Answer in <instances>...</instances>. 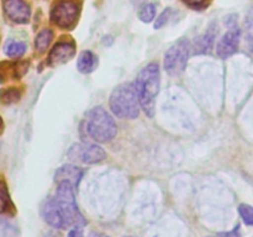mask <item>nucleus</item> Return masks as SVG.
Returning a JSON list of instances; mask_svg holds the SVG:
<instances>
[{"mask_svg":"<svg viewBox=\"0 0 253 237\" xmlns=\"http://www.w3.org/2000/svg\"><path fill=\"white\" fill-rule=\"evenodd\" d=\"M74 189L76 188L72 183L59 182L56 195L49 198L42 205V217L49 226L56 229H68L85 225V220L77 206Z\"/></svg>","mask_w":253,"mask_h":237,"instance_id":"1","label":"nucleus"},{"mask_svg":"<svg viewBox=\"0 0 253 237\" xmlns=\"http://www.w3.org/2000/svg\"><path fill=\"white\" fill-rule=\"evenodd\" d=\"M137 89L138 98H140L141 109L146 113V115L152 118L155 115L156 99L160 93L161 76L160 68L157 63H150L138 73L137 79L135 81Z\"/></svg>","mask_w":253,"mask_h":237,"instance_id":"2","label":"nucleus"},{"mask_svg":"<svg viewBox=\"0 0 253 237\" xmlns=\"http://www.w3.org/2000/svg\"><path fill=\"white\" fill-rule=\"evenodd\" d=\"M140 98L135 83H124L116 86L110 95V109L120 118H136L140 114Z\"/></svg>","mask_w":253,"mask_h":237,"instance_id":"3","label":"nucleus"},{"mask_svg":"<svg viewBox=\"0 0 253 237\" xmlns=\"http://www.w3.org/2000/svg\"><path fill=\"white\" fill-rule=\"evenodd\" d=\"M86 133L96 142H109L118 132L115 120L113 116L101 106L90 109L85 118Z\"/></svg>","mask_w":253,"mask_h":237,"instance_id":"4","label":"nucleus"},{"mask_svg":"<svg viewBox=\"0 0 253 237\" xmlns=\"http://www.w3.org/2000/svg\"><path fill=\"white\" fill-rule=\"evenodd\" d=\"M193 46L189 40L182 39L173 43L165 54V69L170 76H179L184 72Z\"/></svg>","mask_w":253,"mask_h":237,"instance_id":"5","label":"nucleus"},{"mask_svg":"<svg viewBox=\"0 0 253 237\" xmlns=\"http://www.w3.org/2000/svg\"><path fill=\"white\" fill-rule=\"evenodd\" d=\"M67 155H68L69 159L84 163V164H96V163L103 162L106 158V152L103 147L89 142L74 143L69 148Z\"/></svg>","mask_w":253,"mask_h":237,"instance_id":"6","label":"nucleus"},{"mask_svg":"<svg viewBox=\"0 0 253 237\" xmlns=\"http://www.w3.org/2000/svg\"><path fill=\"white\" fill-rule=\"evenodd\" d=\"M79 9L76 2L71 0H62L51 11V20L62 29H69L73 26L78 17Z\"/></svg>","mask_w":253,"mask_h":237,"instance_id":"7","label":"nucleus"},{"mask_svg":"<svg viewBox=\"0 0 253 237\" xmlns=\"http://www.w3.org/2000/svg\"><path fill=\"white\" fill-rule=\"evenodd\" d=\"M241 41V30L235 25L226 31L216 46V53L221 59L234 56L237 52Z\"/></svg>","mask_w":253,"mask_h":237,"instance_id":"8","label":"nucleus"},{"mask_svg":"<svg viewBox=\"0 0 253 237\" xmlns=\"http://www.w3.org/2000/svg\"><path fill=\"white\" fill-rule=\"evenodd\" d=\"M4 11L15 24H27L31 17V10L25 0H5Z\"/></svg>","mask_w":253,"mask_h":237,"instance_id":"9","label":"nucleus"},{"mask_svg":"<svg viewBox=\"0 0 253 237\" xmlns=\"http://www.w3.org/2000/svg\"><path fill=\"white\" fill-rule=\"evenodd\" d=\"M76 54V46L72 42H58L48 54V64L52 67L61 66L71 61Z\"/></svg>","mask_w":253,"mask_h":237,"instance_id":"10","label":"nucleus"},{"mask_svg":"<svg viewBox=\"0 0 253 237\" xmlns=\"http://www.w3.org/2000/svg\"><path fill=\"white\" fill-rule=\"evenodd\" d=\"M217 36V26L216 24H211L208 27L207 31L199 37H197L193 46V51L195 54H207L210 53L214 47L215 39Z\"/></svg>","mask_w":253,"mask_h":237,"instance_id":"11","label":"nucleus"},{"mask_svg":"<svg viewBox=\"0 0 253 237\" xmlns=\"http://www.w3.org/2000/svg\"><path fill=\"white\" fill-rule=\"evenodd\" d=\"M82 175H83V170L81 168L76 167V165L66 164L62 165L61 168H58L56 172V182H69L73 184L74 188L78 187L79 182L82 179Z\"/></svg>","mask_w":253,"mask_h":237,"instance_id":"12","label":"nucleus"},{"mask_svg":"<svg viewBox=\"0 0 253 237\" xmlns=\"http://www.w3.org/2000/svg\"><path fill=\"white\" fill-rule=\"evenodd\" d=\"M99 64L98 57L91 51H83L78 57L77 61V68L81 73L89 74L96 69Z\"/></svg>","mask_w":253,"mask_h":237,"instance_id":"13","label":"nucleus"},{"mask_svg":"<svg viewBox=\"0 0 253 237\" xmlns=\"http://www.w3.org/2000/svg\"><path fill=\"white\" fill-rule=\"evenodd\" d=\"M26 49L27 47L25 42L14 41V40L7 41L4 47L5 54H6L7 57H10V58H19V57L24 56Z\"/></svg>","mask_w":253,"mask_h":237,"instance_id":"14","label":"nucleus"},{"mask_svg":"<svg viewBox=\"0 0 253 237\" xmlns=\"http://www.w3.org/2000/svg\"><path fill=\"white\" fill-rule=\"evenodd\" d=\"M52 40H53V31L49 29H43L42 31L39 32L35 40V47L37 51L44 52L48 46L51 44Z\"/></svg>","mask_w":253,"mask_h":237,"instance_id":"15","label":"nucleus"},{"mask_svg":"<svg viewBox=\"0 0 253 237\" xmlns=\"http://www.w3.org/2000/svg\"><path fill=\"white\" fill-rule=\"evenodd\" d=\"M156 16V5L152 2H145L141 5L140 10H138V19L145 24L152 21Z\"/></svg>","mask_w":253,"mask_h":237,"instance_id":"16","label":"nucleus"},{"mask_svg":"<svg viewBox=\"0 0 253 237\" xmlns=\"http://www.w3.org/2000/svg\"><path fill=\"white\" fill-rule=\"evenodd\" d=\"M19 229L9 220L0 219V237H19Z\"/></svg>","mask_w":253,"mask_h":237,"instance_id":"17","label":"nucleus"},{"mask_svg":"<svg viewBox=\"0 0 253 237\" xmlns=\"http://www.w3.org/2000/svg\"><path fill=\"white\" fill-rule=\"evenodd\" d=\"M245 39L249 43H253V4L249 7L244 22Z\"/></svg>","mask_w":253,"mask_h":237,"instance_id":"18","label":"nucleus"},{"mask_svg":"<svg viewBox=\"0 0 253 237\" xmlns=\"http://www.w3.org/2000/svg\"><path fill=\"white\" fill-rule=\"evenodd\" d=\"M11 207V200H10L9 192L2 180H0V214H4Z\"/></svg>","mask_w":253,"mask_h":237,"instance_id":"19","label":"nucleus"},{"mask_svg":"<svg viewBox=\"0 0 253 237\" xmlns=\"http://www.w3.org/2000/svg\"><path fill=\"white\" fill-rule=\"evenodd\" d=\"M239 212L245 224L253 226V206L249 204H241L239 206Z\"/></svg>","mask_w":253,"mask_h":237,"instance_id":"20","label":"nucleus"},{"mask_svg":"<svg viewBox=\"0 0 253 237\" xmlns=\"http://www.w3.org/2000/svg\"><path fill=\"white\" fill-rule=\"evenodd\" d=\"M19 98H20V93L16 90V89H7V90L2 91L1 93V100L6 104L17 101L19 100Z\"/></svg>","mask_w":253,"mask_h":237,"instance_id":"21","label":"nucleus"},{"mask_svg":"<svg viewBox=\"0 0 253 237\" xmlns=\"http://www.w3.org/2000/svg\"><path fill=\"white\" fill-rule=\"evenodd\" d=\"M170 14H172V9H170V7H167V9L163 10L162 14H161L160 16L157 17V20H156L155 29L158 30V29H161V27L165 26V25L168 22V20H169Z\"/></svg>","mask_w":253,"mask_h":237,"instance_id":"22","label":"nucleus"},{"mask_svg":"<svg viewBox=\"0 0 253 237\" xmlns=\"http://www.w3.org/2000/svg\"><path fill=\"white\" fill-rule=\"evenodd\" d=\"M208 237H240L239 226L235 227V229L230 232H222V234H217L215 235V236H208Z\"/></svg>","mask_w":253,"mask_h":237,"instance_id":"23","label":"nucleus"},{"mask_svg":"<svg viewBox=\"0 0 253 237\" xmlns=\"http://www.w3.org/2000/svg\"><path fill=\"white\" fill-rule=\"evenodd\" d=\"M183 1L185 2L187 5H189V6L192 7H202V6H205L207 5V2L209 1V0H183Z\"/></svg>","mask_w":253,"mask_h":237,"instance_id":"24","label":"nucleus"},{"mask_svg":"<svg viewBox=\"0 0 253 237\" xmlns=\"http://www.w3.org/2000/svg\"><path fill=\"white\" fill-rule=\"evenodd\" d=\"M67 237H83V232H82V227L76 226L69 231L68 236Z\"/></svg>","mask_w":253,"mask_h":237,"instance_id":"25","label":"nucleus"},{"mask_svg":"<svg viewBox=\"0 0 253 237\" xmlns=\"http://www.w3.org/2000/svg\"><path fill=\"white\" fill-rule=\"evenodd\" d=\"M88 237H110V236H108V235L100 234V232L93 231V232H90V234H89Z\"/></svg>","mask_w":253,"mask_h":237,"instance_id":"26","label":"nucleus"},{"mask_svg":"<svg viewBox=\"0 0 253 237\" xmlns=\"http://www.w3.org/2000/svg\"><path fill=\"white\" fill-rule=\"evenodd\" d=\"M146 0H131V2H132L135 6H140V5H143L145 4Z\"/></svg>","mask_w":253,"mask_h":237,"instance_id":"27","label":"nucleus"}]
</instances>
